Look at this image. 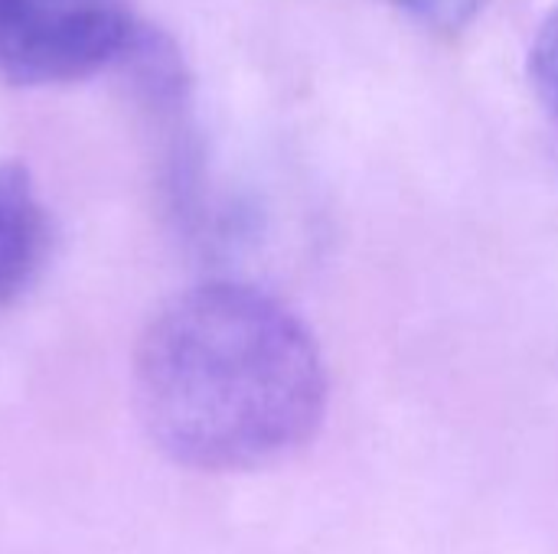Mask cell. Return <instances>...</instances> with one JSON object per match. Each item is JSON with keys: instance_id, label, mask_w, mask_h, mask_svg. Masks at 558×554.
Here are the masks:
<instances>
[{"instance_id": "3957f363", "label": "cell", "mask_w": 558, "mask_h": 554, "mask_svg": "<svg viewBox=\"0 0 558 554\" xmlns=\"http://www.w3.org/2000/svg\"><path fill=\"white\" fill-rule=\"evenodd\" d=\"M49 251V216L29 170L0 160V310L36 281Z\"/></svg>"}, {"instance_id": "5b68a950", "label": "cell", "mask_w": 558, "mask_h": 554, "mask_svg": "<svg viewBox=\"0 0 558 554\" xmlns=\"http://www.w3.org/2000/svg\"><path fill=\"white\" fill-rule=\"evenodd\" d=\"M389 3L428 29L461 33L487 10L490 0H389Z\"/></svg>"}, {"instance_id": "6da1fadb", "label": "cell", "mask_w": 558, "mask_h": 554, "mask_svg": "<svg viewBox=\"0 0 558 554\" xmlns=\"http://www.w3.org/2000/svg\"><path fill=\"white\" fill-rule=\"evenodd\" d=\"M327 362L271 294L209 281L173 294L134 349V408L163 457L248 473L298 454L327 415Z\"/></svg>"}, {"instance_id": "7a4b0ae2", "label": "cell", "mask_w": 558, "mask_h": 554, "mask_svg": "<svg viewBox=\"0 0 558 554\" xmlns=\"http://www.w3.org/2000/svg\"><path fill=\"white\" fill-rule=\"evenodd\" d=\"M134 29L128 0H0V75L29 88L92 78Z\"/></svg>"}, {"instance_id": "277c9868", "label": "cell", "mask_w": 558, "mask_h": 554, "mask_svg": "<svg viewBox=\"0 0 558 554\" xmlns=\"http://www.w3.org/2000/svg\"><path fill=\"white\" fill-rule=\"evenodd\" d=\"M530 82L539 101L558 118V3L546 13L530 46Z\"/></svg>"}]
</instances>
